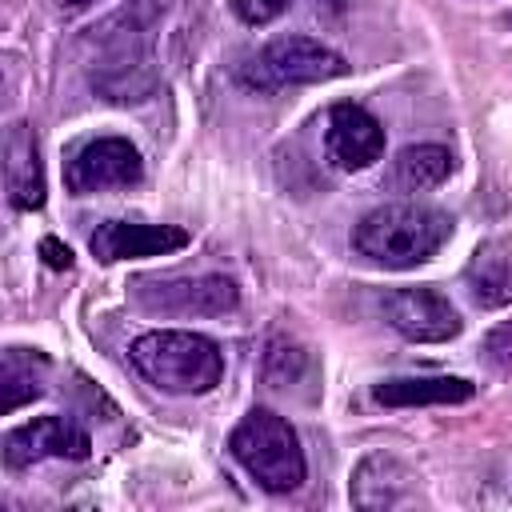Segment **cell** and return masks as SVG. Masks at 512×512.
<instances>
[{
  "label": "cell",
  "mask_w": 512,
  "mask_h": 512,
  "mask_svg": "<svg viewBox=\"0 0 512 512\" xmlns=\"http://www.w3.org/2000/svg\"><path fill=\"white\" fill-rule=\"evenodd\" d=\"M448 240H452V216L428 204H408V200L372 208L352 232V244L360 256L396 272L428 264Z\"/></svg>",
  "instance_id": "cell-1"
},
{
  "label": "cell",
  "mask_w": 512,
  "mask_h": 512,
  "mask_svg": "<svg viewBox=\"0 0 512 512\" xmlns=\"http://www.w3.org/2000/svg\"><path fill=\"white\" fill-rule=\"evenodd\" d=\"M132 364L136 372L156 384L168 396H200L212 392L224 376V352L200 336V332H184V328H160V332H144L132 340Z\"/></svg>",
  "instance_id": "cell-2"
},
{
  "label": "cell",
  "mask_w": 512,
  "mask_h": 512,
  "mask_svg": "<svg viewBox=\"0 0 512 512\" xmlns=\"http://www.w3.org/2000/svg\"><path fill=\"white\" fill-rule=\"evenodd\" d=\"M228 452L264 492L276 496L300 488L308 476L296 428L272 408H252L248 416H240V424L228 436Z\"/></svg>",
  "instance_id": "cell-3"
},
{
  "label": "cell",
  "mask_w": 512,
  "mask_h": 512,
  "mask_svg": "<svg viewBox=\"0 0 512 512\" xmlns=\"http://www.w3.org/2000/svg\"><path fill=\"white\" fill-rule=\"evenodd\" d=\"M348 72V60L312 40V36H276L268 44H260L240 68V84L256 88V92H276V88H296V84H324Z\"/></svg>",
  "instance_id": "cell-4"
},
{
  "label": "cell",
  "mask_w": 512,
  "mask_h": 512,
  "mask_svg": "<svg viewBox=\"0 0 512 512\" xmlns=\"http://www.w3.org/2000/svg\"><path fill=\"white\" fill-rule=\"evenodd\" d=\"M124 28L112 32V20L104 24L100 36V56L92 60V88L104 92V100L116 104H136L152 92L156 84V68H152V40L144 28H136V20L124 12L120 16Z\"/></svg>",
  "instance_id": "cell-5"
},
{
  "label": "cell",
  "mask_w": 512,
  "mask_h": 512,
  "mask_svg": "<svg viewBox=\"0 0 512 512\" xmlns=\"http://www.w3.org/2000/svg\"><path fill=\"white\" fill-rule=\"evenodd\" d=\"M132 300L144 312H164V316H224L236 312L240 288L232 276H180V280H136Z\"/></svg>",
  "instance_id": "cell-6"
},
{
  "label": "cell",
  "mask_w": 512,
  "mask_h": 512,
  "mask_svg": "<svg viewBox=\"0 0 512 512\" xmlns=\"http://www.w3.org/2000/svg\"><path fill=\"white\" fill-rule=\"evenodd\" d=\"M140 176H144V160L136 144H128L124 136H96L80 144L64 168V184L72 196L128 188V184H140Z\"/></svg>",
  "instance_id": "cell-7"
},
{
  "label": "cell",
  "mask_w": 512,
  "mask_h": 512,
  "mask_svg": "<svg viewBox=\"0 0 512 512\" xmlns=\"http://www.w3.org/2000/svg\"><path fill=\"white\" fill-rule=\"evenodd\" d=\"M380 308L384 320L412 344H444L464 328L456 304L436 288H396L384 296Z\"/></svg>",
  "instance_id": "cell-8"
},
{
  "label": "cell",
  "mask_w": 512,
  "mask_h": 512,
  "mask_svg": "<svg viewBox=\"0 0 512 512\" xmlns=\"http://www.w3.org/2000/svg\"><path fill=\"white\" fill-rule=\"evenodd\" d=\"M92 452L88 432L68 416H36L4 432V464L24 468L36 460H84Z\"/></svg>",
  "instance_id": "cell-9"
},
{
  "label": "cell",
  "mask_w": 512,
  "mask_h": 512,
  "mask_svg": "<svg viewBox=\"0 0 512 512\" xmlns=\"http://www.w3.org/2000/svg\"><path fill=\"white\" fill-rule=\"evenodd\" d=\"M324 156L340 172H360L384 156V128L360 104H336L324 128Z\"/></svg>",
  "instance_id": "cell-10"
},
{
  "label": "cell",
  "mask_w": 512,
  "mask_h": 512,
  "mask_svg": "<svg viewBox=\"0 0 512 512\" xmlns=\"http://www.w3.org/2000/svg\"><path fill=\"white\" fill-rule=\"evenodd\" d=\"M188 228L180 224H140V220H104L88 248L96 260L104 264H120V260H144V256H168L188 248Z\"/></svg>",
  "instance_id": "cell-11"
},
{
  "label": "cell",
  "mask_w": 512,
  "mask_h": 512,
  "mask_svg": "<svg viewBox=\"0 0 512 512\" xmlns=\"http://www.w3.org/2000/svg\"><path fill=\"white\" fill-rule=\"evenodd\" d=\"M4 184H8L12 208L32 212L44 204V164L28 124H12L4 136Z\"/></svg>",
  "instance_id": "cell-12"
},
{
  "label": "cell",
  "mask_w": 512,
  "mask_h": 512,
  "mask_svg": "<svg viewBox=\"0 0 512 512\" xmlns=\"http://www.w3.org/2000/svg\"><path fill=\"white\" fill-rule=\"evenodd\" d=\"M384 408H420V404H464L476 396V384L464 376H392L372 388Z\"/></svg>",
  "instance_id": "cell-13"
},
{
  "label": "cell",
  "mask_w": 512,
  "mask_h": 512,
  "mask_svg": "<svg viewBox=\"0 0 512 512\" xmlns=\"http://www.w3.org/2000/svg\"><path fill=\"white\" fill-rule=\"evenodd\" d=\"M408 492H412V472L388 452L364 456L352 472V504L356 508H396L408 500Z\"/></svg>",
  "instance_id": "cell-14"
},
{
  "label": "cell",
  "mask_w": 512,
  "mask_h": 512,
  "mask_svg": "<svg viewBox=\"0 0 512 512\" xmlns=\"http://www.w3.org/2000/svg\"><path fill=\"white\" fill-rule=\"evenodd\" d=\"M464 280L480 308H508L512 304V240L496 236L480 244L464 268Z\"/></svg>",
  "instance_id": "cell-15"
},
{
  "label": "cell",
  "mask_w": 512,
  "mask_h": 512,
  "mask_svg": "<svg viewBox=\"0 0 512 512\" xmlns=\"http://www.w3.org/2000/svg\"><path fill=\"white\" fill-rule=\"evenodd\" d=\"M456 160L444 144H412L396 156V184L408 192H424V188H440L452 176Z\"/></svg>",
  "instance_id": "cell-16"
},
{
  "label": "cell",
  "mask_w": 512,
  "mask_h": 512,
  "mask_svg": "<svg viewBox=\"0 0 512 512\" xmlns=\"http://www.w3.org/2000/svg\"><path fill=\"white\" fill-rule=\"evenodd\" d=\"M312 372V356L288 340V336H272L268 340V352H264V380L272 388H296L304 376Z\"/></svg>",
  "instance_id": "cell-17"
},
{
  "label": "cell",
  "mask_w": 512,
  "mask_h": 512,
  "mask_svg": "<svg viewBox=\"0 0 512 512\" xmlns=\"http://www.w3.org/2000/svg\"><path fill=\"white\" fill-rule=\"evenodd\" d=\"M32 360L40 356H24L20 348H8L4 352V368H0V392H4V412H16L20 404L36 400L40 396V380L32 376Z\"/></svg>",
  "instance_id": "cell-18"
},
{
  "label": "cell",
  "mask_w": 512,
  "mask_h": 512,
  "mask_svg": "<svg viewBox=\"0 0 512 512\" xmlns=\"http://www.w3.org/2000/svg\"><path fill=\"white\" fill-rule=\"evenodd\" d=\"M484 360L496 372H512V320H500L488 336H484Z\"/></svg>",
  "instance_id": "cell-19"
},
{
  "label": "cell",
  "mask_w": 512,
  "mask_h": 512,
  "mask_svg": "<svg viewBox=\"0 0 512 512\" xmlns=\"http://www.w3.org/2000/svg\"><path fill=\"white\" fill-rule=\"evenodd\" d=\"M288 4H292V0H232L236 16H240L244 24H252V28H264V24H272L276 16H284Z\"/></svg>",
  "instance_id": "cell-20"
},
{
  "label": "cell",
  "mask_w": 512,
  "mask_h": 512,
  "mask_svg": "<svg viewBox=\"0 0 512 512\" xmlns=\"http://www.w3.org/2000/svg\"><path fill=\"white\" fill-rule=\"evenodd\" d=\"M40 256H44V264H48V268H56V272L72 268V248H68V244H60L56 236H44V240H40Z\"/></svg>",
  "instance_id": "cell-21"
},
{
  "label": "cell",
  "mask_w": 512,
  "mask_h": 512,
  "mask_svg": "<svg viewBox=\"0 0 512 512\" xmlns=\"http://www.w3.org/2000/svg\"><path fill=\"white\" fill-rule=\"evenodd\" d=\"M56 4H60V8H68V12H76V8H88L92 0H56Z\"/></svg>",
  "instance_id": "cell-22"
}]
</instances>
